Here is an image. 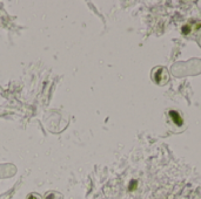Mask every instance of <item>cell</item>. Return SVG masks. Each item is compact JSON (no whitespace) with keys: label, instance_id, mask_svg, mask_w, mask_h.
Segmentation results:
<instances>
[{"label":"cell","instance_id":"6da1fadb","mask_svg":"<svg viewBox=\"0 0 201 199\" xmlns=\"http://www.w3.org/2000/svg\"><path fill=\"white\" fill-rule=\"evenodd\" d=\"M137 186H138V182H137V180H132V182H131V184H129L128 190H129V191H134V190L137 189Z\"/></svg>","mask_w":201,"mask_h":199},{"label":"cell","instance_id":"7a4b0ae2","mask_svg":"<svg viewBox=\"0 0 201 199\" xmlns=\"http://www.w3.org/2000/svg\"><path fill=\"white\" fill-rule=\"evenodd\" d=\"M28 199H33V196H29V197H28Z\"/></svg>","mask_w":201,"mask_h":199}]
</instances>
